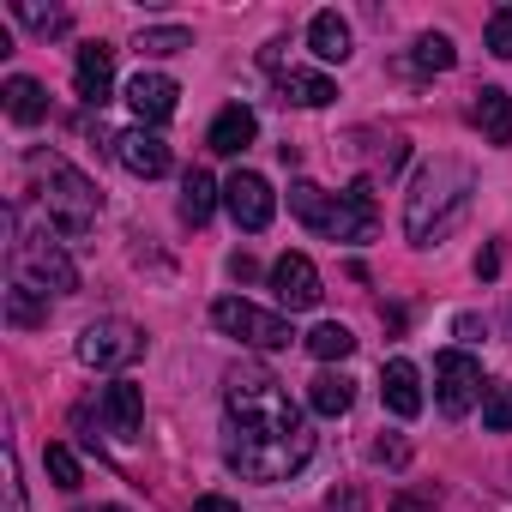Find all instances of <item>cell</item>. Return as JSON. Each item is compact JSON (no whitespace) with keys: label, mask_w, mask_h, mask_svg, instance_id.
<instances>
[{"label":"cell","mask_w":512,"mask_h":512,"mask_svg":"<svg viewBox=\"0 0 512 512\" xmlns=\"http://www.w3.org/2000/svg\"><path fill=\"white\" fill-rule=\"evenodd\" d=\"M314 434L302 422V410L290 404V392L266 374L241 362L229 374V434H223V458L229 470L253 476V482H284L308 464Z\"/></svg>","instance_id":"obj_1"},{"label":"cell","mask_w":512,"mask_h":512,"mask_svg":"<svg viewBox=\"0 0 512 512\" xmlns=\"http://www.w3.org/2000/svg\"><path fill=\"white\" fill-rule=\"evenodd\" d=\"M470 193H476L470 163H458V157H434V163H422L416 181H410V193H404V235H410L416 247L446 241V235L464 223Z\"/></svg>","instance_id":"obj_2"},{"label":"cell","mask_w":512,"mask_h":512,"mask_svg":"<svg viewBox=\"0 0 512 512\" xmlns=\"http://www.w3.org/2000/svg\"><path fill=\"white\" fill-rule=\"evenodd\" d=\"M31 175H37V199L49 211V223L61 235H91L97 229V211H103V193L67 163V157H31Z\"/></svg>","instance_id":"obj_3"},{"label":"cell","mask_w":512,"mask_h":512,"mask_svg":"<svg viewBox=\"0 0 512 512\" xmlns=\"http://www.w3.org/2000/svg\"><path fill=\"white\" fill-rule=\"evenodd\" d=\"M7 223H13V260H19V272H25V284L31 290H55V296H73L79 290V266L67 260V247L49 235V229H25V217L19 211H7Z\"/></svg>","instance_id":"obj_4"},{"label":"cell","mask_w":512,"mask_h":512,"mask_svg":"<svg viewBox=\"0 0 512 512\" xmlns=\"http://www.w3.org/2000/svg\"><path fill=\"white\" fill-rule=\"evenodd\" d=\"M211 320H217V332H229V338H241V344H253V350H284V344L296 338L284 314H266V308L241 302V296H223V302L211 308Z\"/></svg>","instance_id":"obj_5"},{"label":"cell","mask_w":512,"mask_h":512,"mask_svg":"<svg viewBox=\"0 0 512 512\" xmlns=\"http://www.w3.org/2000/svg\"><path fill=\"white\" fill-rule=\"evenodd\" d=\"M482 362L470 356V350H440L434 356V404L446 410V416H470L476 404H482Z\"/></svg>","instance_id":"obj_6"},{"label":"cell","mask_w":512,"mask_h":512,"mask_svg":"<svg viewBox=\"0 0 512 512\" xmlns=\"http://www.w3.org/2000/svg\"><path fill=\"white\" fill-rule=\"evenodd\" d=\"M139 350H145V338H139L133 320H91L79 332V362L85 368H127Z\"/></svg>","instance_id":"obj_7"},{"label":"cell","mask_w":512,"mask_h":512,"mask_svg":"<svg viewBox=\"0 0 512 512\" xmlns=\"http://www.w3.org/2000/svg\"><path fill=\"white\" fill-rule=\"evenodd\" d=\"M272 296H278V308H290V314H308V308H320V272H314V260L308 253H284V260L272 266Z\"/></svg>","instance_id":"obj_8"},{"label":"cell","mask_w":512,"mask_h":512,"mask_svg":"<svg viewBox=\"0 0 512 512\" xmlns=\"http://www.w3.org/2000/svg\"><path fill=\"white\" fill-rule=\"evenodd\" d=\"M223 205H229V217H235L241 229H266V223H272V211H278V199H272L266 175H253V169H235V175L223 181Z\"/></svg>","instance_id":"obj_9"},{"label":"cell","mask_w":512,"mask_h":512,"mask_svg":"<svg viewBox=\"0 0 512 512\" xmlns=\"http://www.w3.org/2000/svg\"><path fill=\"white\" fill-rule=\"evenodd\" d=\"M73 91H79L91 109L109 103V91H115V49H109V43H85V49H79V61H73Z\"/></svg>","instance_id":"obj_10"},{"label":"cell","mask_w":512,"mask_h":512,"mask_svg":"<svg viewBox=\"0 0 512 512\" xmlns=\"http://www.w3.org/2000/svg\"><path fill=\"white\" fill-rule=\"evenodd\" d=\"M374 217H380V211H374V187H368V181H350V187L338 193V211H332V229H326V235H332V241H368V235H374Z\"/></svg>","instance_id":"obj_11"},{"label":"cell","mask_w":512,"mask_h":512,"mask_svg":"<svg viewBox=\"0 0 512 512\" xmlns=\"http://www.w3.org/2000/svg\"><path fill=\"white\" fill-rule=\"evenodd\" d=\"M127 103H133L139 127H157V121H169V115H175L181 91H175V79H169V73H139V79L127 85Z\"/></svg>","instance_id":"obj_12"},{"label":"cell","mask_w":512,"mask_h":512,"mask_svg":"<svg viewBox=\"0 0 512 512\" xmlns=\"http://www.w3.org/2000/svg\"><path fill=\"white\" fill-rule=\"evenodd\" d=\"M103 422H109L115 440H139V428H145V392L133 380L103 386Z\"/></svg>","instance_id":"obj_13"},{"label":"cell","mask_w":512,"mask_h":512,"mask_svg":"<svg viewBox=\"0 0 512 512\" xmlns=\"http://www.w3.org/2000/svg\"><path fill=\"white\" fill-rule=\"evenodd\" d=\"M115 157H121L133 175H145V181H157V175L169 169V145H163L151 127H133V133H121V139H115Z\"/></svg>","instance_id":"obj_14"},{"label":"cell","mask_w":512,"mask_h":512,"mask_svg":"<svg viewBox=\"0 0 512 512\" xmlns=\"http://www.w3.org/2000/svg\"><path fill=\"white\" fill-rule=\"evenodd\" d=\"M380 398H386V410H392V416H404V422H410V416H422V374H416L404 356H398V362H386V368H380Z\"/></svg>","instance_id":"obj_15"},{"label":"cell","mask_w":512,"mask_h":512,"mask_svg":"<svg viewBox=\"0 0 512 512\" xmlns=\"http://www.w3.org/2000/svg\"><path fill=\"white\" fill-rule=\"evenodd\" d=\"M253 133H260V121H253V109L247 103H229L217 121H211V133H205V145L217 151V157H241L247 145H253Z\"/></svg>","instance_id":"obj_16"},{"label":"cell","mask_w":512,"mask_h":512,"mask_svg":"<svg viewBox=\"0 0 512 512\" xmlns=\"http://www.w3.org/2000/svg\"><path fill=\"white\" fill-rule=\"evenodd\" d=\"M476 127L488 145H512V97L500 85H482L476 91Z\"/></svg>","instance_id":"obj_17"},{"label":"cell","mask_w":512,"mask_h":512,"mask_svg":"<svg viewBox=\"0 0 512 512\" xmlns=\"http://www.w3.org/2000/svg\"><path fill=\"white\" fill-rule=\"evenodd\" d=\"M308 404H314V416H344L350 404H356V380L350 374H314L308 380Z\"/></svg>","instance_id":"obj_18"},{"label":"cell","mask_w":512,"mask_h":512,"mask_svg":"<svg viewBox=\"0 0 512 512\" xmlns=\"http://www.w3.org/2000/svg\"><path fill=\"white\" fill-rule=\"evenodd\" d=\"M308 49H314L320 61H350V25H344L338 13H314V19H308Z\"/></svg>","instance_id":"obj_19"},{"label":"cell","mask_w":512,"mask_h":512,"mask_svg":"<svg viewBox=\"0 0 512 512\" xmlns=\"http://www.w3.org/2000/svg\"><path fill=\"white\" fill-rule=\"evenodd\" d=\"M7 115H13L19 127H37V121L49 115V91H43L37 79L13 73V79H7Z\"/></svg>","instance_id":"obj_20"},{"label":"cell","mask_w":512,"mask_h":512,"mask_svg":"<svg viewBox=\"0 0 512 512\" xmlns=\"http://www.w3.org/2000/svg\"><path fill=\"white\" fill-rule=\"evenodd\" d=\"M278 91H284V103H302V109H326L332 97H338V85L332 79H320V73H278Z\"/></svg>","instance_id":"obj_21"},{"label":"cell","mask_w":512,"mask_h":512,"mask_svg":"<svg viewBox=\"0 0 512 512\" xmlns=\"http://www.w3.org/2000/svg\"><path fill=\"white\" fill-rule=\"evenodd\" d=\"M290 211L308 223V229H332V211H338V199H326V187H314V181H290Z\"/></svg>","instance_id":"obj_22"},{"label":"cell","mask_w":512,"mask_h":512,"mask_svg":"<svg viewBox=\"0 0 512 512\" xmlns=\"http://www.w3.org/2000/svg\"><path fill=\"white\" fill-rule=\"evenodd\" d=\"M7 326H19V332H31V326H49V296L43 290H31L25 278L7 290Z\"/></svg>","instance_id":"obj_23"},{"label":"cell","mask_w":512,"mask_h":512,"mask_svg":"<svg viewBox=\"0 0 512 512\" xmlns=\"http://www.w3.org/2000/svg\"><path fill=\"white\" fill-rule=\"evenodd\" d=\"M211 205H217V181H211L205 169H193V175L181 181V217H187V223H205Z\"/></svg>","instance_id":"obj_24"},{"label":"cell","mask_w":512,"mask_h":512,"mask_svg":"<svg viewBox=\"0 0 512 512\" xmlns=\"http://www.w3.org/2000/svg\"><path fill=\"white\" fill-rule=\"evenodd\" d=\"M308 356H320V362H344L350 350H356V338H350V326H338V320H326V326H314L308 338Z\"/></svg>","instance_id":"obj_25"},{"label":"cell","mask_w":512,"mask_h":512,"mask_svg":"<svg viewBox=\"0 0 512 512\" xmlns=\"http://www.w3.org/2000/svg\"><path fill=\"white\" fill-rule=\"evenodd\" d=\"M422 73H452V61H458V49H452V37H440V31H422L416 37V55H410Z\"/></svg>","instance_id":"obj_26"},{"label":"cell","mask_w":512,"mask_h":512,"mask_svg":"<svg viewBox=\"0 0 512 512\" xmlns=\"http://www.w3.org/2000/svg\"><path fill=\"white\" fill-rule=\"evenodd\" d=\"M181 49H193V31H181V25H157V31H139V55H181Z\"/></svg>","instance_id":"obj_27"},{"label":"cell","mask_w":512,"mask_h":512,"mask_svg":"<svg viewBox=\"0 0 512 512\" xmlns=\"http://www.w3.org/2000/svg\"><path fill=\"white\" fill-rule=\"evenodd\" d=\"M482 428L488 434H506L512 428V386H488L482 392Z\"/></svg>","instance_id":"obj_28"},{"label":"cell","mask_w":512,"mask_h":512,"mask_svg":"<svg viewBox=\"0 0 512 512\" xmlns=\"http://www.w3.org/2000/svg\"><path fill=\"white\" fill-rule=\"evenodd\" d=\"M43 464H49L55 488H79V482H85V470H79V458H73L67 446H43Z\"/></svg>","instance_id":"obj_29"},{"label":"cell","mask_w":512,"mask_h":512,"mask_svg":"<svg viewBox=\"0 0 512 512\" xmlns=\"http://www.w3.org/2000/svg\"><path fill=\"white\" fill-rule=\"evenodd\" d=\"M488 55L512 61V7H494V19H488Z\"/></svg>","instance_id":"obj_30"},{"label":"cell","mask_w":512,"mask_h":512,"mask_svg":"<svg viewBox=\"0 0 512 512\" xmlns=\"http://www.w3.org/2000/svg\"><path fill=\"white\" fill-rule=\"evenodd\" d=\"M19 19H25L31 31H43V37L67 31V13H55V7H31V0H25V7H19Z\"/></svg>","instance_id":"obj_31"},{"label":"cell","mask_w":512,"mask_h":512,"mask_svg":"<svg viewBox=\"0 0 512 512\" xmlns=\"http://www.w3.org/2000/svg\"><path fill=\"white\" fill-rule=\"evenodd\" d=\"M7 512H25V488H19V458L7 452Z\"/></svg>","instance_id":"obj_32"},{"label":"cell","mask_w":512,"mask_h":512,"mask_svg":"<svg viewBox=\"0 0 512 512\" xmlns=\"http://www.w3.org/2000/svg\"><path fill=\"white\" fill-rule=\"evenodd\" d=\"M494 272H500V247H482L476 253V278H494Z\"/></svg>","instance_id":"obj_33"},{"label":"cell","mask_w":512,"mask_h":512,"mask_svg":"<svg viewBox=\"0 0 512 512\" xmlns=\"http://www.w3.org/2000/svg\"><path fill=\"white\" fill-rule=\"evenodd\" d=\"M193 512H235V500H223V494H205V500H193Z\"/></svg>","instance_id":"obj_34"},{"label":"cell","mask_w":512,"mask_h":512,"mask_svg":"<svg viewBox=\"0 0 512 512\" xmlns=\"http://www.w3.org/2000/svg\"><path fill=\"white\" fill-rule=\"evenodd\" d=\"M97 512H127V506H97Z\"/></svg>","instance_id":"obj_35"}]
</instances>
